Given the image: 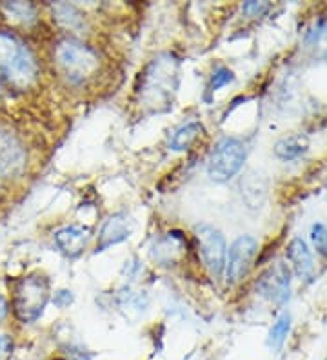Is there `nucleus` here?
Segmentation results:
<instances>
[{
	"label": "nucleus",
	"instance_id": "f257e3e1",
	"mask_svg": "<svg viewBox=\"0 0 327 360\" xmlns=\"http://www.w3.org/2000/svg\"><path fill=\"white\" fill-rule=\"evenodd\" d=\"M177 86H179V62L171 55H160L149 64L142 75L140 98L153 111H164L169 108Z\"/></svg>",
	"mask_w": 327,
	"mask_h": 360
},
{
	"label": "nucleus",
	"instance_id": "f03ea898",
	"mask_svg": "<svg viewBox=\"0 0 327 360\" xmlns=\"http://www.w3.org/2000/svg\"><path fill=\"white\" fill-rule=\"evenodd\" d=\"M0 71L13 86L26 88L37 75L35 60L17 37L0 33Z\"/></svg>",
	"mask_w": 327,
	"mask_h": 360
},
{
	"label": "nucleus",
	"instance_id": "7ed1b4c3",
	"mask_svg": "<svg viewBox=\"0 0 327 360\" xmlns=\"http://www.w3.org/2000/svg\"><path fill=\"white\" fill-rule=\"evenodd\" d=\"M13 308L22 322H33L42 315L49 299L48 278L27 275L15 284Z\"/></svg>",
	"mask_w": 327,
	"mask_h": 360
},
{
	"label": "nucleus",
	"instance_id": "20e7f679",
	"mask_svg": "<svg viewBox=\"0 0 327 360\" xmlns=\"http://www.w3.org/2000/svg\"><path fill=\"white\" fill-rule=\"evenodd\" d=\"M57 64L64 75L71 82H82L89 75H93L98 68V58L87 46L80 44L77 40L65 39L57 46L55 51Z\"/></svg>",
	"mask_w": 327,
	"mask_h": 360
},
{
	"label": "nucleus",
	"instance_id": "39448f33",
	"mask_svg": "<svg viewBox=\"0 0 327 360\" xmlns=\"http://www.w3.org/2000/svg\"><path fill=\"white\" fill-rule=\"evenodd\" d=\"M245 160V150L236 139H224L217 144L210 158V176L217 182H226L240 172Z\"/></svg>",
	"mask_w": 327,
	"mask_h": 360
},
{
	"label": "nucleus",
	"instance_id": "423d86ee",
	"mask_svg": "<svg viewBox=\"0 0 327 360\" xmlns=\"http://www.w3.org/2000/svg\"><path fill=\"white\" fill-rule=\"evenodd\" d=\"M195 233L205 266L210 268L214 277H218L222 273L224 266H226V240L220 235V231H217V229L207 224L196 226Z\"/></svg>",
	"mask_w": 327,
	"mask_h": 360
},
{
	"label": "nucleus",
	"instance_id": "0eeeda50",
	"mask_svg": "<svg viewBox=\"0 0 327 360\" xmlns=\"http://www.w3.org/2000/svg\"><path fill=\"white\" fill-rule=\"evenodd\" d=\"M257 290L273 302H286L289 299V291H291V273H289L288 266L283 262H276L267 268L258 278Z\"/></svg>",
	"mask_w": 327,
	"mask_h": 360
},
{
	"label": "nucleus",
	"instance_id": "6e6552de",
	"mask_svg": "<svg viewBox=\"0 0 327 360\" xmlns=\"http://www.w3.org/2000/svg\"><path fill=\"white\" fill-rule=\"evenodd\" d=\"M258 244L253 237H240L233 242L229 248V257H227V278L229 282H238L240 278L248 275L255 255H257Z\"/></svg>",
	"mask_w": 327,
	"mask_h": 360
},
{
	"label": "nucleus",
	"instance_id": "1a4fd4ad",
	"mask_svg": "<svg viewBox=\"0 0 327 360\" xmlns=\"http://www.w3.org/2000/svg\"><path fill=\"white\" fill-rule=\"evenodd\" d=\"M26 153L20 142L11 133L0 131V176H9L20 172Z\"/></svg>",
	"mask_w": 327,
	"mask_h": 360
},
{
	"label": "nucleus",
	"instance_id": "9d476101",
	"mask_svg": "<svg viewBox=\"0 0 327 360\" xmlns=\"http://www.w3.org/2000/svg\"><path fill=\"white\" fill-rule=\"evenodd\" d=\"M89 235H91L89 228H84V226H70V228H64L60 231H57L55 240H57V246L64 251L65 255L77 257L86 248L87 240H89Z\"/></svg>",
	"mask_w": 327,
	"mask_h": 360
},
{
	"label": "nucleus",
	"instance_id": "9b49d317",
	"mask_svg": "<svg viewBox=\"0 0 327 360\" xmlns=\"http://www.w3.org/2000/svg\"><path fill=\"white\" fill-rule=\"evenodd\" d=\"M129 237V224H127L126 215L118 213V215H113L104 224L101 231V237H98V244H96V250L104 251L108 248L115 246L118 242L126 240Z\"/></svg>",
	"mask_w": 327,
	"mask_h": 360
},
{
	"label": "nucleus",
	"instance_id": "f8f14e48",
	"mask_svg": "<svg viewBox=\"0 0 327 360\" xmlns=\"http://www.w3.org/2000/svg\"><path fill=\"white\" fill-rule=\"evenodd\" d=\"M288 259L291 260L293 268H295L298 277L309 281L311 275H313V259H311V253L309 250H307V246H305L304 240L295 238V240L289 244Z\"/></svg>",
	"mask_w": 327,
	"mask_h": 360
},
{
	"label": "nucleus",
	"instance_id": "ddd939ff",
	"mask_svg": "<svg viewBox=\"0 0 327 360\" xmlns=\"http://www.w3.org/2000/svg\"><path fill=\"white\" fill-rule=\"evenodd\" d=\"M202 133V126L196 122H189L182 128H179L174 131L173 139L169 141V148L174 151H182L188 150L189 146L195 142V139Z\"/></svg>",
	"mask_w": 327,
	"mask_h": 360
},
{
	"label": "nucleus",
	"instance_id": "4468645a",
	"mask_svg": "<svg viewBox=\"0 0 327 360\" xmlns=\"http://www.w3.org/2000/svg\"><path fill=\"white\" fill-rule=\"evenodd\" d=\"M307 151V141L302 139V136H291V139H283L276 144L275 153L278 155L283 160H293V158H298L300 155H304Z\"/></svg>",
	"mask_w": 327,
	"mask_h": 360
},
{
	"label": "nucleus",
	"instance_id": "2eb2a0df",
	"mask_svg": "<svg viewBox=\"0 0 327 360\" xmlns=\"http://www.w3.org/2000/svg\"><path fill=\"white\" fill-rule=\"evenodd\" d=\"M180 250H182V240H180V237H177V235H167L164 240H160L155 246V251H153V257L155 259L160 260L162 262H173L174 260V253L179 255Z\"/></svg>",
	"mask_w": 327,
	"mask_h": 360
},
{
	"label": "nucleus",
	"instance_id": "dca6fc26",
	"mask_svg": "<svg viewBox=\"0 0 327 360\" xmlns=\"http://www.w3.org/2000/svg\"><path fill=\"white\" fill-rule=\"evenodd\" d=\"M289 328H291V316H289L288 313H283L278 321L275 322V326L271 328L269 340H267L269 347H273V349H280L283 340H286V337H288Z\"/></svg>",
	"mask_w": 327,
	"mask_h": 360
},
{
	"label": "nucleus",
	"instance_id": "f3484780",
	"mask_svg": "<svg viewBox=\"0 0 327 360\" xmlns=\"http://www.w3.org/2000/svg\"><path fill=\"white\" fill-rule=\"evenodd\" d=\"M2 8L9 18L18 20V22H33L35 20V9L27 2H8Z\"/></svg>",
	"mask_w": 327,
	"mask_h": 360
},
{
	"label": "nucleus",
	"instance_id": "a211bd4d",
	"mask_svg": "<svg viewBox=\"0 0 327 360\" xmlns=\"http://www.w3.org/2000/svg\"><path fill=\"white\" fill-rule=\"evenodd\" d=\"M311 238L320 255H327V229L323 224H314L311 229Z\"/></svg>",
	"mask_w": 327,
	"mask_h": 360
},
{
	"label": "nucleus",
	"instance_id": "6ab92c4d",
	"mask_svg": "<svg viewBox=\"0 0 327 360\" xmlns=\"http://www.w3.org/2000/svg\"><path fill=\"white\" fill-rule=\"evenodd\" d=\"M233 80V73L229 70H226V68H218L217 71H214L213 75V80H211V86L210 89L211 91H217V89H220L222 86H226V84H229Z\"/></svg>",
	"mask_w": 327,
	"mask_h": 360
},
{
	"label": "nucleus",
	"instance_id": "aec40b11",
	"mask_svg": "<svg viewBox=\"0 0 327 360\" xmlns=\"http://www.w3.org/2000/svg\"><path fill=\"white\" fill-rule=\"evenodd\" d=\"M314 46H316V49H319L322 55H326L327 57V26L322 27V30H319L316 37H314Z\"/></svg>",
	"mask_w": 327,
	"mask_h": 360
},
{
	"label": "nucleus",
	"instance_id": "412c9836",
	"mask_svg": "<svg viewBox=\"0 0 327 360\" xmlns=\"http://www.w3.org/2000/svg\"><path fill=\"white\" fill-rule=\"evenodd\" d=\"M266 9H267L266 2H248V4H244L245 15H260L262 11H266Z\"/></svg>",
	"mask_w": 327,
	"mask_h": 360
},
{
	"label": "nucleus",
	"instance_id": "4be33fe9",
	"mask_svg": "<svg viewBox=\"0 0 327 360\" xmlns=\"http://www.w3.org/2000/svg\"><path fill=\"white\" fill-rule=\"evenodd\" d=\"M71 302H73V295L70 291H58L57 297H55V304H57L58 308H65Z\"/></svg>",
	"mask_w": 327,
	"mask_h": 360
},
{
	"label": "nucleus",
	"instance_id": "5701e85b",
	"mask_svg": "<svg viewBox=\"0 0 327 360\" xmlns=\"http://www.w3.org/2000/svg\"><path fill=\"white\" fill-rule=\"evenodd\" d=\"M11 349V342H9V338L6 335H0V359L6 356Z\"/></svg>",
	"mask_w": 327,
	"mask_h": 360
},
{
	"label": "nucleus",
	"instance_id": "b1692460",
	"mask_svg": "<svg viewBox=\"0 0 327 360\" xmlns=\"http://www.w3.org/2000/svg\"><path fill=\"white\" fill-rule=\"evenodd\" d=\"M6 315H8V300L0 295V321H4Z\"/></svg>",
	"mask_w": 327,
	"mask_h": 360
}]
</instances>
